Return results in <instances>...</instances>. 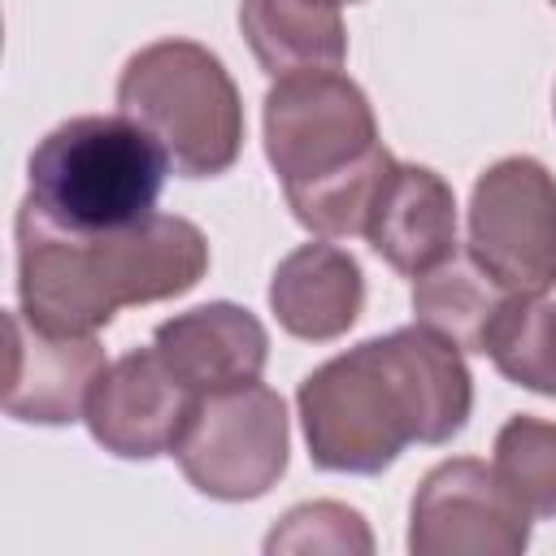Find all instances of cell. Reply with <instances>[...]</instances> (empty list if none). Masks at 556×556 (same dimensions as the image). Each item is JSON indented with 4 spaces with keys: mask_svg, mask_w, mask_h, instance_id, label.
<instances>
[{
    "mask_svg": "<svg viewBox=\"0 0 556 556\" xmlns=\"http://www.w3.org/2000/svg\"><path fill=\"white\" fill-rule=\"evenodd\" d=\"M552 9H556V0H552Z\"/></svg>",
    "mask_w": 556,
    "mask_h": 556,
    "instance_id": "cell-20",
    "label": "cell"
},
{
    "mask_svg": "<svg viewBox=\"0 0 556 556\" xmlns=\"http://www.w3.org/2000/svg\"><path fill=\"white\" fill-rule=\"evenodd\" d=\"M369 248L404 278H417L447 261L456 252V200L452 187L426 169V165H400L391 169L369 226Z\"/></svg>",
    "mask_w": 556,
    "mask_h": 556,
    "instance_id": "cell-12",
    "label": "cell"
},
{
    "mask_svg": "<svg viewBox=\"0 0 556 556\" xmlns=\"http://www.w3.org/2000/svg\"><path fill=\"white\" fill-rule=\"evenodd\" d=\"M265 552H291V556H308V552H330V556H369L374 552V534L365 526V517L339 500H313V504H295L265 539Z\"/></svg>",
    "mask_w": 556,
    "mask_h": 556,
    "instance_id": "cell-18",
    "label": "cell"
},
{
    "mask_svg": "<svg viewBox=\"0 0 556 556\" xmlns=\"http://www.w3.org/2000/svg\"><path fill=\"white\" fill-rule=\"evenodd\" d=\"M308 456L326 473H382L408 443H447L473 408L460 348L426 326L365 339L295 391Z\"/></svg>",
    "mask_w": 556,
    "mask_h": 556,
    "instance_id": "cell-1",
    "label": "cell"
},
{
    "mask_svg": "<svg viewBox=\"0 0 556 556\" xmlns=\"http://www.w3.org/2000/svg\"><path fill=\"white\" fill-rule=\"evenodd\" d=\"M526 543L530 513L495 465L456 456L421 478L408 508L413 556H521Z\"/></svg>",
    "mask_w": 556,
    "mask_h": 556,
    "instance_id": "cell-8",
    "label": "cell"
},
{
    "mask_svg": "<svg viewBox=\"0 0 556 556\" xmlns=\"http://www.w3.org/2000/svg\"><path fill=\"white\" fill-rule=\"evenodd\" d=\"M339 4H343V0H339ZM348 4H356V0H348Z\"/></svg>",
    "mask_w": 556,
    "mask_h": 556,
    "instance_id": "cell-19",
    "label": "cell"
},
{
    "mask_svg": "<svg viewBox=\"0 0 556 556\" xmlns=\"http://www.w3.org/2000/svg\"><path fill=\"white\" fill-rule=\"evenodd\" d=\"M9 369L4 413L35 426H65L87 417V400L109 369L96 334H56L35 326L22 308L4 313Z\"/></svg>",
    "mask_w": 556,
    "mask_h": 556,
    "instance_id": "cell-10",
    "label": "cell"
},
{
    "mask_svg": "<svg viewBox=\"0 0 556 556\" xmlns=\"http://www.w3.org/2000/svg\"><path fill=\"white\" fill-rule=\"evenodd\" d=\"M482 356H491L508 382L556 400V300L508 295L491 321Z\"/></svg>",
    "mask_w": 556,
    "mask_h": 556,
    "instance_id": "cell-16",
    "label": "cell"
},
{
    "mask_svg": "<svg viewBox=\"0 0 556 556\" xmlns=\"http://www.w3.org/2000/svg\"><path fill=\"white\" fill-rule=\"evenodd\" d=\"M117 113L135 117L182 178H217L239 161V87L195 39H156L139 48L117 78Z\"/></svg>",
    "mask_w": 556,
    "mask_h": 556,
    "instance_id": "cell-4",
    "label": "cell"
},
{
    "mask_svg": "<svg viewBox=\"0 0 556 556\" xmlns=\"http://www.w3.org/2000/svg\"><path fill=\"white\" fill-rule=\"evenodd\" d=\"M469 256L508 291L556 287V178L534 156L486 165L469 195Z\"/></svg>",
    "mask_w": 556,
    "mask_h": 556,
    "instance_id": "cell-7",
    "label": "cell"
},
{
    "mask_svg": "<svg viewBox=\"0 0 556 556\" xmlns=\"http://www.w3.org/2000/svg\"><path fill=\"white\" fill-rule=\"evenodd\" d=\"M165 148L126 113H87L52 126L30 152L35 213L65 230H122L156 213Z\"/></svg>",
    "mask_w": 556,
    "mask_h": 556,
    "instance_id": "cell-3",
    "label": "cell"
},
{
    "mask_svg": "<svg viewBox=\"0 0 556 556\" xmlns=\"http://www.w3.org/2000/svg\"><path fill=\"white\" fill-rule=\"evenodd\" d=\"M152 348L178 374V382H187L195 395L261 382V369L269 361L265 326L248 308L226 300H213L161 321L152 334Z\"/></svg>",
    "mask_w": 556,
    "mask_h": 556,
    "instance_id": "cell-11",
    "label": "cell"
},
{
    "mask_svg": "<svg viewBox=\"0 0 556 556\" xmlns=\"http://www.w3.org/2000/svg\"><path fill=\"white\" fill-rule=\"evenodd\" d=\"M269 308L278 326L308 343L348 334L365 308V278L348 248L317 239L287 252L269 278Z\"/></svg>",
    "mask_w": 556,
    "mask_h": 556,
    "instance_id": "cell-13",
    "label": "cell"
},
{
    "mask_svg": "<svg viewBox=\"0 0 556 556\" xmlns=\"http://www.w3.org/2000/svg\"><path fill=\"white\" fill-rule=\"evenodd\" d=\"M195 400L200 395L178 382L156 348H135L100 374L83 421L104 452L122 460H152L174 452Z\"/></svg>",
    "mask_w": 556,
    "mask_h": 556,
    "instance_id": "cell-9",
    "label": "cell"
},
{
    "mask_svg": "<svg viewBox=\"0 0 556 556\" xmlns=\"http://www.w3.org/2000/svg\"><path fill=\"white\" fill-rule=\"evenodd\" d=\"M208 269L195 222L152 213L122 230H65L35 204L17 208L22 313L56 334H96L130 304L187 295Z\"/></svg>",
    "mask_w": 556,
    "mask_h": 556,
    "instance_id": "cell-2",
    "label": "cell"
},
{
    "mask_svg": "<svg viewBox=\"0 0 556 556\" xmlns=\"http://www.w3.org/2000/svg\"><path fill=\"white\" fill-rule=\"evenodd\" d=\"M239 26L269 78L339 70L348 56L339 0H239Z\"/></svg>",
    "mask_w": 556,
    "mask_h": 556,
    "instance_id": "cell-14",
    "label": "cell"
},
{
    "mask_svg": "<svg viewBox=\"0 0 556 556\" xmlns=\"http://www.w3.org/2000/svg\"><path fill=\"white\" fill-rule=\"evenodd\" d=\"M508 291L469 256L452 252L434 269L413 278V317L460 352H482L491 321L500 317Z\"/></svg>",
    "mask_w": 556,
    "mask_h": 556,
    "instance_id": "cell-15",
    "label": "cell"
},
{
    "mask_svg": "<svg viewBox=\"0 0 556 556\" xmlns=\"http://www.w3.org/2000/svg\"><path fill=\"white\" fill-rule=\"evenodd\" d=\"M495 473L530 517H556V421L508 417L495 434Z\"/></svg>",
    "mask_w": 556,
    "mask_h": 556,
    "instance_id": "cell-17",
    "label": "cell"
},
{
    "mask_svg": "<svg viewBox=\"0 0 556 556\" xmlns=\"http://www.w3.org/2000/svg\"><path fill=\"white\" fill-rule=\"evenodd\" d=\"M287 452L291 434L282 395L265 382H248L200 395L169 456L200 495L239 504L278 486Z\"/></svg>",
    "mask_w": 556,
    "mask_h": 556,
    "instance_id": "cell-6",
    "label": "cell"
},
{
    "mask_svg": "<svg viewBox=\"0 0 556 556\" xmlns=\"http://www.w3.org/2000/svg\"><path fill=\"white\" fill-rule=\"evenodd\" d=\"M387 148L365 91L339 70H300L265 91V156L282 178L287 200L330 187Z\"/></svg>",
    "mask_w": 556,
    "mask_h": 556,
    "instance_id": "cell-5",
    "label": "cell"
}]
</instances>
